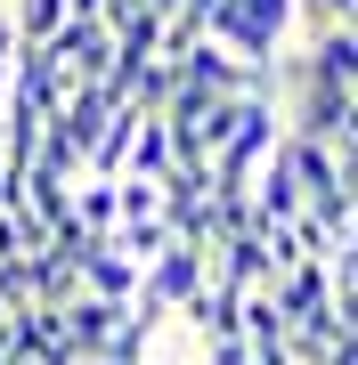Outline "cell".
<instances>
[{
	"label": "cell",
	"mask_w": 358,
	"mask_h": 365,
	"mask_svg": "<svg viewBox=\"0 0 358 365\" xmlns=\"http://www.w3.org/2000/svg\"><path fill=\"white\" fill-rule=\"evenodd\" d=\"M163 170H171V130H163V114H139L131 155H122V179H163Z\"/></svg>",
	"instance_id": "2"
},
{
	"label": "cell",
	"mask_w": 358,
	"mask_h": 365,
	"mask_svg": "<svg viewBox=\"0 0 358 365\" xmlns=\"http://www.w3.org/2000/svg\"><path fill=\"white\" fill-rule=\"evenodd\" d=\"M204 41L220 57H237L244 73H269L285 57V41H293V0H220Z\"/></svg>",
	"instance_id": "1"
}]
</instances>
